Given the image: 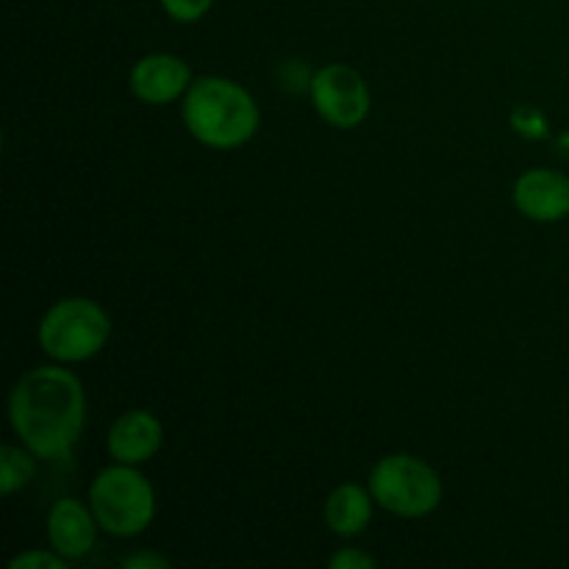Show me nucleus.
I'll use <instances>...</instances> for the list:
<instances>
[{"label": "nucleus", "mask_w": 569, "mask_h": 569, "mask_svg": "<svg viewBox=\"0 0 569 569\" xmlns=\"http://www.w3.org/2000/svg\"><path fill=\"white\" fill-rule=\"evenodd\" d=\"M9 417L37 459H67L87 422L81 381L61 367H33L11 389Z\"/></svg>", "instance_id": "nucleus-1"}, {"label": "nucleus", "mask_w": 569, "mask_h": 569, "mask_svg": "<svg viewBox=\"0 0 569 569\" xmlns=\"http://www.w3.org/2000/svg\"><path fill=\"white\" fill-rule=\"evenodd\" d=\"M183 122L198 142L231 150L248 142L259 128V106L239 83L206 76L189 87Z\"/></svg>", "instance_id": "nucleus-2"}, {"label": "nucleus", "mask_w": 569, "mask_h": 569, "mask_svg": "<svg viewBox=\"0 0 569 569\" xmlns=\"http://www.w3.org/2000/svg\"><path fill=\"white\" fill-rule=\"evenodd\" d=\"M89 506L98 526L114 537H137L156 517L153 487L133 465L106 467L92 481Z\"/></svg>", "instance_id": "nucleus-3"}, {"label": "nucleus", "mask_w": 569, "mask_h": 569, "mask_svg": "<svg viewBox=\"0 0 569 569\" xmlns=\"http://www.w3.org/2000/svg\"><path fill=\"white\" fill-rule=\"evenodd\" d=\"M111 320L94 300L64 298L39 322V345L56 361H87L106 348Z\"/></svg>", "instance_id": "nucleus-4"}, {"label": "nucleus", "mask_w": 569, "mask_h": 569, "mask_svg": "<svg viewBox=\"0 0 569 569\" xmlns=\"http://www.w3.org/2000/svg\"><path fill=\"white\" fill-rule=\"evenodd\" d=\"M370 492L378 506L398 517H426L442 500V481L426 461L395 453L378 461L370 472Z\"/></svg>", "instance_id": "nucleus-5"}, {"label": "nucleus", "mask_w": 569, "mask_h": 569, "mask_svg": "<svg viewBox=\"0 0 569 569\" xmlns=\"http://www.w3.org/2000/svg\"><path fill=\"white\" fill-rule=\"evenodd\" d=\"M315 109L333 128H356L370 111V89L348 64H328L311 78Z\"/></svg>", "instance_id": "nucleus-6"}, {"label": "nucleus", "mask_w": 569, "mask_h": 569, "mask_svg": "<svg viewBox=\"0 0 569 569\" xmlns=\"http://www.w3.org/2000/svg\"><path fill=\"white\" fill-rule=\"evenodd\" d=\"M515 206L528 220H565L569 214V178L556 170H528L515 183Z\"/></svg>", "instance_id": "nucleus-7"}, {"label": "nucleus", "mask_w": 569, "mask_h": 569, "mask_svg": "<svg viewBox=\"0 0 569 569\" xmlns=\"http://www.w3.org/2000/svg\"><path fill=\"white\" fill-rule=\"evenodd\" d=\"M189 87V67L178 56L150 53L131 70V89L150 106L172 103Z\"/></svg>", "instance_id": "nucleus-8"}, {"label": "nucleus", "mask_w": 569, "mask_h": 569, "mask_svg": "<svg viewBox=\"0 0 569 569\" xmlns=\"http://www.w3.org/2000/svg\"><path fill=\"white\" fill-rule=\"evenodd\" d=\"M92 509V506H89ZM87 506L78 500L64 498L50 509L48 517V537L50 545L64 559H83L94 548V531L98 520Z\"/></svg>", "instance_id": "nucleus-9"}, {"label": "nucleus", "mask_w": 569, "mask_h": 569, "mask_svg": "<svg viewBox=\"0 0 569 569\" xmlns=\"http://www.w3.org/2000/svg\"><path fill=\"white\" fill-rule=\"evenodd\" d=\"M161 448V422L150 411H126L109 431V453L120 465H144Z\"/></svg>", "instance_id": "nucleus-10"}, {"label": "nucleus", "mask_w": 569, "mask_h": 569, "mask_svg": "<svg viewBox=\"0 0 569 569\" xmlns=\"http://www.w3.org/2000/svg\"><path fill=\"white\" fill-rule=\"evenodd\" d=\"M372 495V492H370ZM356 483H342L328 495L326 522L339 537H356L372 517V498Z\"/></svg>", "instance_id": "nucleus-11"}, {"label": "nucleus", "mask_w": 569, "mask_h": 569, "mask_svg": "<svg viewBox=\"0 0 569 569\" xmlns=\"http://www.w3.org/2000/svg\"><path fill=\"white\" fill-rule=\"evenodd\" d=\"M37 467H33V459L28 453H22L14 445H3L0 448V495L9 498L17 489L26 487L33 478Z\"/></svg>", "instance_id": "nucleus-12"}, {"label": "nucleus", "mask_w": 569, "mask_h": 569, "mask_svg": "<svg viewBox=\"0 0 569 569\" xmlns=\"http://www.w3.org/2000/svg\"><path fill=\"white\" fill-rule=\"evenodd\" d=\"M211 3H214V0H161L167 14L178 22L200 20V17L211 9Z\"/></svg>", "instance_id": "nucleus-13"}, {"label": "nucleus", "mask_w": 569, "mask_h": 569, "mask_svg": "<svg viewBox=\"0 0 569 569\" xmlns=\"http://www.w3.org/2000/svg\"><path fill=\"white\" fill-rule=\"evenodd\" d=\"M64 556L44 553V550H28V553L14 556L9 561L11 569H61L64 567Z\"/></svg>", "instance_id": "nucleus-14"}, {"label": "nucleus", "mask_w": 569, "mask_h": 569, "mask_svg": "<svg viewBox=\"0 0 569 569\" xmlns=\"http://www.w3.org/2000/svg\"><path fill=\"white\" fill-rule=\"evenodd\" d=\"M328 565H331L333 569H370V567H376V559L367 553H361V550L348 548V550H342V553L331 556V561H328Z\"/></svg>", "instance_id": "nucleus-15"}, {"label": "nucleus", "mask_w": 569, "mask_h": 569, "mask_svg": "<svg viewBox=\"0 0 569 569\" xmlns=\"http://www.w3.org/2000/svg\"><path fill=\"white\" fill-rule=\"evenodd\" d=\"M122 567H128V569H167V567H170V561L161 559V556H156V553H137V556H131V559L122 561Z\"/></svg>", "instance_id": "nucleus-16"}]
</instances>
